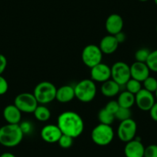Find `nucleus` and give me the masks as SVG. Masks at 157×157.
I'll use <instances>...</instances> for the list:
<instances>
[{
    "label": "nucleus",
    "instance_id": "f3484780",
    "mask_svg": "<svg viewBox=\"0 0 157 157\" xmlns=\"http://www.w3.org/2000/svg\"><path fill=\"white\" fill-rule=\"evenodd\" d=\"M119 45L120 44L116 40L115 36L108 35L101 39L99 46L102 53L105 55H111L117 50Z\"/></svg>",
    "mask_w": 157,
    "mask_h": 157
},
{
    "label": "nucleus",
    "instance_id": "f257e3e1",
    "mask_svg": "<svg viewBox=\"0 0 157 157\" xmlns=\"http://www.w3.org/2000/svg\"><path fill=\"white\" fill-rule=\"evenodd\" d=\"M57 126L62 133L73 139L81 136L85 127L83 120L80 115L72 111L62 113L57 119Z\"/></svg>",
    "mask_w": 157,
    "mask_h": 157
},
{
    "label": "nucleus",
    "instance_id": "58836bf2",
    "mask_svg": "<svg viewBox=\"0 0 157 157\" xmlns=\"http://www.w3.org/2000/svg\"><path fill=\"white\" fill-rule=\"evenodd\" d=\"M155 97H156V99H157V90H156V91L155 92Z\"/></svg>",
    "mask_w": 157,
    "mask_h": 157
},
{
    "label": "nucleus",
    "instance_id": "f704fd0d",
    "mask_svg": "<svg viewBox=\"0 0 157 157\" xmlns=\"http://www.w3.org/2000/svg\"><path fill=\"white\" fill-rule=\"evenodd\" d=\"M115 37H116V40L118 41L119 44H121V43H124V42L126 41V34H125L123 31L117 33L116 35H115Z\"/></svg>",
    "mask_w": 157,
    "mask_h": 157
},
{
    "label": "nucleus",
    "instance_id": "aec40b11",
    "mask_svg": "<svg viewBox=\"0 0 157 157\" xmlns=\"http://www.w3.org/2000/svg\"><path fill=\"white\" fill-rule=\"evenodd\" d=\"M117 102L120 107L130 109L135 104V95L126 90L119 95Z\"/></svg>",
    "mask_w": 157,
    "mask_h": 157
},
{
    "label": "nucleus",
    "instance_id": "72a5a7b5",
    "mask_svg": "<svg viewBox=\"0 0 157 157\" xmlns=\"http://www.w3.org/2000/svg\"><path fill=\"white\" fill-rule=\"evenodd\" d=\"M149 112L152 120L155 122H157V102H155V104L152 105V107Z\"/></svg>",
    "mask_w": 157,
    "mask_h": 157
},
{
    "label": "nucleus",
    "instance_id": "6ab92c4d",
    "mask_svg": "<svg viewBox=\"0 0 157 157\" xmlns=\"http://www.w3.org/2000/svg\"><path fill=\"white\" fill-rule=\"evenodd\" d=\"M101 93L105 97H114L120 91V86L112 78L102 82L100 88Z\"/></svg>",
    "mask_w": 157,
    "mask_h": 157
},
{
    "label": "nucleus",
    "instance_id": "b1692460",
    "mask_svg": "<svg viewBox=\"0 0 157 157\" xmlns=\"http://www.w3.org/2000/svg\"><path fill=\"white\" fill-rule=\"evenodd\" d=\"M143 89L152 93H155L157 90V79L154 77L149 75L143 82Z\"/></svg>",
    "mask_w": 157,
    "mask_h": 157
},
{
    "label": "nucleus",
    "instance_id": "c85d7f7f",
    "mask_svg": "<svg viewBox=\"0 0 157 157\" xmlns=\"http://www.w3.org/2000/svg\"><path fill=\"white\" fill-rule=\"evenodd\" d=\"M144 157H157V145L152 144L145 147Z\"/></svg>",
    "mask_w": 157,
    "mask_h": 157
},
{
    "label": "nucleus",
    "instance_id": "cd10ccee",
    "mask_svg": "<svg viewBox=\"0 0 157 157\" xmlns=\"http://www.w3.org/2000/svg\"><path fill=\"white\" fill-rule=\"evenodd\" d=\"M73 140L74 139L72 137L63 134L58 141V143L60 147L63 149H69L73 144Z\"/></svg>",
    "mask_w": 157,
    "mask_h": 157
},
{
    "label": "nucleus",
    "instance_id": "1a4fd4ad",
    "mask_svg": "<svg viewBox=\"0 0 157 157\" xmlns=\"http://www.w3.org/2000/svg\"><path fill=\"white\" fill-rule=\"evenodd\" d=\"M137 124L132 118L120 122L117 129L118 138L123 143H128L136 138Z\"/></svg>",
    "mask_w": 157,
    "mask_h": 157
},
{
    "label": "nucleus",
    "instance_id": "7c9ffc66",
    "mask_svg": "<svg viewBox=\"0 0 157 157\" xmlns=\"http://www.w3.org/2000/svg\"><path fill=\"white\" fill-rule=\"evenodd\" d=\"M9 83L5 77L0 75V96L6 94L8 92Z\"/></svg>",
    "mask_w": 157,
    "mask_h": 157
},
{
    "label": "nucleus",
    "instance_id": "4c0bfd02",
    "mask_svg": "<svg viewBox=\"0 0 157 157\" xmlns=\"http://www.w3.org/2000/svg\"><path fill=\"white\" fill-rule=\"evenodd\" d=\"M153 1H154V2H155V5L157 6V0H153Z\"/></svg>",
    "mask_w": 157,
    "mask_h": 157
},
{
    "label": "nucleus",
    "instance_id": "393cba45",
    "mask_svg": "<svg viewBox=\"0 0 157 157\" xmlns=\"http://www.w3.org/2000/svg\"><path fill=\"white\" fill-rule=\"evenodd\" d=\"M131 116H132V112L130 109L124 108V107H120L117 112L115 113V118L116 120H120V122L130 119Z\"/></svg>",
    "mask_w": 157,
    "mask_h": 157
},
{
    "label": "nucleus",
    "instance_id": "ddd939ff",
    "mask_svg": "<svg viewBox=\"0 0 157 157\" xmlns=\"http://www.w3.org/2000/svg\"><path fill=\"white\" fill-rule=\"evenodd\" d=\"M40 135L46 143H58L63 133L57 125L48 124L42 129Z\"/></svg>",
    "mask_w": 157,
    "mask_h": 157
},
{
    "label": "nucleus",
    "instance_id": "2f4dec72",
    "mask_svg": "<svg viewBox=\"0 0 157 157\" xmlns=\"http://www.w3.org/2000/svg\"><path fill=\"white\" fill-rule=\"evenodd\" d=\"M19 126L21 128V130L22 131L24 135L25 134L31 133L33 131V125L29 121H23L19 123Z\"/></svg>",
    "mask_w": 157,
    "mask_h": 157
},
{
    "label": "nucleus",
    "instance_id": "5701e85b",
    "mask_svg": "<svg viewBox=\"0 0 157 157\" xmlns=\"http://www.w3.org/2000/svg\"><path fill=\"white\" fill-rule=\"evenodd\" d=\"M142 82L140 81L134 79V78H131L125 86L126 87V90L129 91V93H132V94L136 95L142 90Z\"/></svg>",
    "mask_w": 157,
    "mask_h": 157
},
{
    "label": "nucleus",
    "instance_id": "6e6552de",
    "mask_svg": "<svg viewBox=\"0 0 157 157\" xmlns=\"http://www.w3.org/2000/svg\"><path fill=\"white\" fill-rule=\"evenodd\" d=\"M14 105L22 113H33L39 105V102H37L33 93H22L16 96Z\"/></svg>",
    "mask_w": 157,
    "mask_h": 157
},
{
    "label": "nucleus",
    "instance_id": "f03ea898",
    "mask_svg": "<svg viewBox=\"0 0 157 157\" xmlns=\"http://www.w3.org/2000/svg\"><path fill=\"white\" fill-rule=\"evenodd\" d=\"M24 134L19 124H9L0 127V144L5 147L13 148L22 142Z\"/></svg>",
    "mask_w": 157,
    "mask_h": 157
},
{
    "label": "nucleus",
    "instance_id": "423d86ee",
    "mask_svg": "<svg viewBox=\"0 0 157 157\" xmlns=\"http://www.w3.org/2000/svg\"><path fill=\"white\" fill-rule=\"evenodd\" d=\"M103 53L99 46L90 44L85 46L82 52V61L87 67L93 68V66L102 63Z\"/></svg>",
    "mask_w": 157,
    "mask_h": 157
},
{
    "label": "nucleus",
    "instance_id": "473e14b6",
    "mask_svg": "<svg viewBox=\"0 0 157 157\" xmlns=\"http://www.w3.org/2000/svg\"><path fill=\"white\" fill-rule=\"evenodd\" d=\"M7 59L3 54L0 53V75H2L4 72H5L6 69L7 67Z\"/></svg>",
    "mask_w": 157,
    "mask_h": 157
},
{
    "label": "nucleus",
    "instance_id": "a211bd4d",
    "mask_svg": "<svg viewBox=\"0 0 157 157\" xmlns=\"http://www.w3.org/2000/svg\"><path fill=\"white\" fill-rule=\"evenodd\" d=\"M75 98L74 86L70 85L62 86L56 90V99L61 103H67Z\"/></svg>",
    "mask_w": 157,
    "mask_h": 157
},
{
    "label": "nucleus",
    "instance_id": "412c9836",
    "mask_svg": "<svg viewBox=\"0 0 157 157\" xmlns=\"http://www.w3.org/2000/svg\"><path fill=\"white\" fill-rule=\"evenodd\" d=\"M38 121L46 122L50 119L51 112L45 105H39L33 113Z\"/></svg>",
    "mask_w": 157,
    "mask_h": 157
},
{
    "label": "nucleus",
    "instance_id": "c9c22d12",
    "mask_svg": "<svg viewBox=\"0 0 157 157\" xmlns=\"http://www.w3.org/2000/svg\"><path fill=\"white\" fill-rule=\"evenodd\" d=\"M0 157H16L14 154L11 152H3L2 154L0 155Z\"/></svg>",
    "mask_w": 157,
    "mask_h": 157
},
{
    "label": "nucleus",
    "instance_id": "7ed1b4c3",
    "mask_svg": "<svg viewBox=\"0 0 157 157\" xmlns=\"http://www.w3.org/2000/svg\"><path fill=\"white\" fill-rule=\"evenodd\" d=\"M75 96L82 102H90L95 99L97 93L96 85L91 78H85L79 81L74 86Z\"/></svg>",
    "mask_w": 157,
    "mask_h": 157
},
{
    "label": "nucleus",
    "instance_id": "9b49d317",
    "mask_svg": "<svg viewBox=\"0 0 157 157\" xmlns=\"http://www.w3.org/2000/svg\"><path fill=\"white\" fill-rule=\"evenodd\" d=\"M90 69L91 79L94 82L102 83L111 78V67L105 63H100Z\"/></svg>",
    "mask_w": 157,
    "mask_h": 157
},
{
    "label": "nucleus",
    "instance_id": "9d476101",
    "mask_svg": "<svg viewBox=\"0 0 157 157\" xmlns=\"http://www.w3.org/2000/svg\"><path fill=\"white\" fill-rule=\"evenodd\" d=\"M155 102L153 93L147 91L143 88L135 95V104L142 111H149Z\"/></svg>",
    "mask_w": 157,
    "mask_h": 157
},
{
    "label": "nucleus",
    "instance_id": "c756f323",
    "mask_svg": "<svg viewBox=\"0 0 157 157\" xmlns=\"http://www.w3.org/2000/svg\"><path fill=\"white\" fill-rule=\"evenodd\" d=\"M120 105L118 103L117 100H110L109 102H107V104L105 105V106L104 108L106 110H108L109 112H110L111 113L115 115V113L117 112V110L120 108Z\"/></svg>",
    "mask_w": 157,
    "mask_h": 157
},
{
    "label": "nucleus",
    "instance_id": "f8f14e48",
    "mask_svg": "<svg viewBox=\"0 0 157 157\" xmlns=\"http://www.w3.org/2000/svg\"><path fill=\"white\" fill-rule=\"evenodd\" d=\"M124 22L123 19L120 15L119 14H111L107 17L105 20V29L109 35L115 36L117 33L123 31Z\"/></svg>",
    "mask_w": 157,
    "mask_h": 157
},
{
    "label": "nucleus",
    "instance_id": "4468645a",
    "mask_svg": "<svg viewBox=\"0 0 157 157\" xmlns=\"http://www.w3.org/2000/svg\"><path fill=\"white\" fill-rule=\"evenodd\" d=\"M130 72L131 78L143 82L149 76L150 69H149L146 63L136 61L130 66Z\"/></svg>",
    "mask_w": 157,
    "mask_h": 157
},
{
    "label": "nucleus",
    "instance_id": "e433bc0d",
    "mask_svg": "<svg viewBox=\"0 0 157 157\" xmlns=\"http://www.w3.org/2000/svg\"><path fill=\"white\" fill-rule=\"evenodd\" d=\"M139 1H140V2H147V1H149V0H139Z\"/></svg>",
    "mask_w": 157,
    "mask_h": 157
},
{
    "label": "nucleus",
    "instance_id": "0eeeda50",
    "mask_svg": "<svg viewBox=\"0 0 157 157\" xmlns=\"http://www.w3.org/2000/svg\"><path fill=\"white\" fill-rule=\"evenodd\" d=\"M111 78L119 85L125 86L131 78L130 66L124 62H116L111 66Z\"/></svg>",
    "mask_w": 157,
    "mask_h": 157
},
{
    "label": "nucleus",
    "instance_id": "4be33fe9",
    "mask_svg": "<svg viewBox=\"0 0 157 157\" xmlns=\"http://www.w3.org/2000/svg\"><path fill=\"white\" fill-rule=\"evenodd\" d=\"M98 120H99V123L111 126V124H113L114 120H116V118H115L114 114L109 112L105 108H102L99 110L98 113Z\"/></svg>",
    "mask_w": 157,
    "mask_h": 157
},
{
    "label": "nucleus",
    "instance_id": "20e7f679",
    "mask_svg": "<svg viewBox=\"0 0 157 157\" xmlns=\"http://www.w3.org/2000/svg\"><path fill=\"white\" fill-rule=\"evenodd\" d=\"M57 88L53 83L48 81L39 82L33 90V95L39 104L46 105L56 99Z\"/></svg>",
    "mask_w": 157,
    "mask_h": 157
},
{
    "label": "nucleus",
    "instance_id": "bb28decb",
    "mask_svg": "<svg viewBox=\"0 0 157 157\" xmlns=\"http://www.w3.org/2000/svg\"><path fill=\"white\" fill-rule=\"evenodd\" d=\"M150 54V51L146 48H141L138 49L135 53V59L136 62L140 63H146Z\"/></svg>",
    "mask_w": 157,
    "mask_h": 157
},
{
    "label": "nucleus",
    "instance_id": "39448f33",
    "mask_svg": "<svg viewBox=\"0 0 157 157\" xmlns=\"http://www.w3.org/2000/svg\"><path fill=\"white\" fill-rule=\"evenodd\" d=\"M114 138V130L110 125L99 123L95 126L91 132V139L95 144L105 146L110 144Z\"/></svg>",
    "mask_w": 157,
    "mask_h": 157
},
{
    "label": "nucleus",
    "instance_id": "2eb2a0df",
    "mask_svg": "<svg viewBox=\"0 0 157 157\" xmlns=\"http://www.w3.org/2000/svg\"><path fill=\"white\" fill-rule=\"evenodd\" d=\"M145 146L140 140L137 139L126 143L124 154L126 157H144Z\"/></svg>",
    "mask_w": 157,
    "mask_h": 157
},
{
    "label": "nucleus",
    "instance_id": "ea45409f",
    "mask_svg": "<svg viewBox=\"0 0 157 157\" xmlns=\"http://www.w3.org/2000/svg\"><path fill=\"white\" fill-rule=\"evenodd\" d=\"M155 30H156V33H157V25H156V27H155Z\"/></svg>",
    "mask_w": 157,
    "mask_h": 157
},
{
    "label": "nucleus",
    "instance_id": "dca6fc26",
    "mask_svg": "<svg viewBox=\"0 0 157 157\" xmlns=\"http://www.w3.org/2000/svg\"><path fill=\"white\" fill-rule=\"evenodd\" d=\"M22 112L14 105H8L3 109V117L9 124H19L22 120Z\"/></svg>",
    "mask_w": 157,
    "mask_h": 157
},
{
    "label": "nucleus",
    "instance_id": "a878e982",
    "mask_svg": "<svg viewBox=\"0 0 157 157\" xmlns=\"http://www.w3.org/2000/svg\"><path fill=\"white\" fill-rule=\"evenodd\" d=\"M146 63L150 71L157 72V49L150 52Z\"/></svg>",
    "mask_w": 157,
    "mask_h": 157
}]
</instances>
